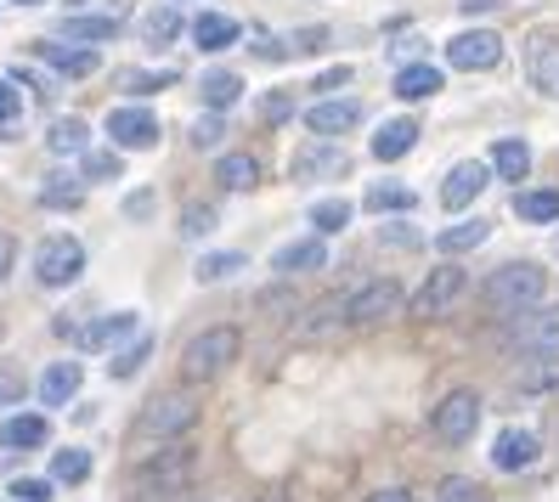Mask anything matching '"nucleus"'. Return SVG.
Wrapping results in <instances>:
<instances>
[{
	"mask_svg": "<svg viewBox=\"0 0 559 502\" xmlns=\"http://www.w3.org/2000/svg\"><path fill=\"white\" fill-rule=\"evenodd\" d=\"M238 350H243V333H238L233 322H215V327L199 333V339H187V350H181V379H187V384H215L226 367L238 361Z\"/></svg>",
	"mask_w": 559,
	"mask_h": 502,
	"instance_id": "f257e3e1",
	"label": "nucleus"
},
{
	"mask_svg": "<svg viewBox=\"0 0 559 502\" xmlns=\"http://www.w3.org/2000/svg\"><path fill=\"white\" fill-rule=\"evenodd\" d=\"M199 423V395L192 390H158L147 407L136 413V434L142 441H176Z\"/></svg>",
	"mask_w": 559,
	"mask_h": 502,
	"instance_id": "f03ea898",
	"label": "nucleus"
},
{
	"mask_svg": "<svg viewBox=\"0 0 559 502\" xmlns=\"http://www.w3.org/2000/svg\"><path fill=\"white\" fill-rule=\"evenodd\" d=\"M548 294V272L532 260H514V265H498V272L486 277V299L498 311H525V306H537V299Z\"/></svg>",
	"mask_w": 559,
	"mask_h": 502,
	"instance_id": "7ed1b4c3",
	"label": "nucleus"
},
{
	"mask_svg": "<svg viewBox=\"0 0 559 502\" xmlns=\"http://www.w3.org/2000/svg\"><path fill=\"white\" fill-rule=\"evenodd\" d=\"M80 272H85V243L80 238H69V231L40 238V249H35V283L40 288H69V283H80Z\"/></svg>",
	"mask_w": 559,
	"mask_h": 502,
	"instance_id": "20e7f679",
	"label": "nucleus"
},
{
	"mask_svg": "<svg viewBox=\"0 0 559 502\" xmlns=\"http://www.w3.org/2000/svg\"><path fill=\"white\" fill-rule=\"evenodd\" d=\"M192 463H199V452L181 446V434H176L170 446H158L153 457L136 463V486H147V491H181L192 480Z\"/></svg>",
	"mask_w": 559,
	"mask_h": 502,
	"instance_id": "39448f33",
	"label": "nucleus"
},
{
	"mask_svg": "<svg viewBox=\"0 0 559 502\" xmlns=\"http://www.w3.org/2000/svg\"><path fill=\"white\" fill-rule=\"evenodd\" d=\"M396 311H402V283H390V277L361 283V288L345 294V327H379Z\"/></svg>",
	"mask_w": 559,
	"mask_h": 502,
	"instance_id": "423d86ee",
	"label": "nucleus"
},
{
	"mask_svg": "<svg viewBox=\"0 0 559 502\" xmlns=\"http://www.w3.org/2000/svg\"><path fill=\"white\" fill-rule=\"evenodd\" d=\"M509 345L514 350H532V356H548V350H559V306H525V311H514V322H509Z\"/></svg>",
	"mask_w": 559,
	"mask_h": 502,
	"instance_id": "0eeeda50",
	"label": "nucleus"
},
{
	"mask_svg": "<svg viewBox=\"0 0 559 502\" xmlns=\"http://www.w3.org/2000/svg\"><path fill=\"white\" fill-rule=\"evenodd\" d=\"M430 429L441 434L447 446H464V441H475V429H480V395H475V390H452V395L441 401V407H436Z\"/></svg>",
	"mask_w": 559,
	"mask_h": 502,
	"instance_id": "6e6552de",
	"label": "nucleus"
},
{
	"mask_svg": "<svg viewBox=\"0 0 559 502\" xmlns=\"http://www.w3.org/2000/svg\"><path fill=\"white\" fill-rule=\"evenodd\" d=\"M103 130H108V142L124 147V153H153V147H158V119H153L147 108H130V103H124V108L108 113Z\"/></svg>",
	"mask_w": 559,
	"mask_h": 502,
	"instance_id": "1a4fd4ad",
	"label": "nucleus"
},
{
	"mask_svg": "<svg viewBox=\"0 0 559 502\" xmlns=\"http://www.w3.org/2000/svg\"><path fill=\"white\" fill-rule=\"evenodd\" d=\"M447 62H452V69H469V74L498 69V62H503V40L491 35V28H469V35H452V40H447Z\"/></svg>",
	"mask_w": 559,
	"mask_h": 502,
	"instance_id": "9d476101",
	"label": "nucleus"
},
{
	"mask_svg": "<svg viewBox=\"0 0 559 502\" xmlns=\"http://www.w3.org/2000/svg\"><path fill=\"white\" fill-rule=\"evenodd\" d=\"M469 288V277H464V265H436L430 277H424V288L413 294V316H441V311H452V299Z\"/></svg>",
	"mask_w": 559,
	"mask_h": 502,
	"instance_id": "9b49d317",
	"label": "nucleus"
},
{
	"mask_svg": "<svg viewBox=\"0 0 559 502\" xmlns=\"http://www.w3.org/2000/svg\"><path fill=\"white\" fill-rule=\"evenodd\" d=\"M486 181H491V170H486L480 158L452 164V170H447V181H441V204H447V210H469L475 198L486 192Z\"/></svg>",
	"mask_w": 559,
	"mask_h": 502,
	"instance_id": "f8f14e48",
	"label": "nucleus"
},
{
	"mask_svg": "<svg viewBox=\"0 0 559 502\" xmlns=\"http://www.w3.org/2000/svg\"><path fill=\"white\" fill-rule=\"evenodd\" d=\"M356 124H361L356 96H328V103L306 108V130H317V136H345V130H356Z\"/></svg>",
	"mask_w": 559,
	"mask_h": 502,
	"instance_id": "ddd939ff",
	"label": "nucleus"
},
{
	"mask_svg": "<svg viewBox=\"0 0 559 502\" xmlns=\"http://www.w3.org/2000/svg\"><path fill=\"white\" fill-rule=\"evenodd\" d=\"M525 74L543 96H559V40L554 35H532L525 40Z\"/></svg>",
	"mask_w": 559,
	"mask_h": 502,
	"instance_id": "4468645a",
	"label": "nucleus"
},
{
	"mask_svg": "<svg viewBox=\"0 0 559 502\" xmlns=\"http://www.w3.org/2000/svg\"><path fill=\"white\" fill-rule=\"evenodd\" d=\"M187 35H192V46H199V51H226V46H238L243 23L226 17V12H199V17L187 23Z\"/></svg>",
	"mask_w": 559,
	"mask_h": 502,
	"instance_id": "2eb2a0df",
	"label": "nucleus"
},
{
	"mask_svg": "<svg viewBox=\"0 0 559 502\" xmlns=\"http://www.w3.org/2000/svg\"><path fill=\"white\" fill-rule=\"evenodd\" d=\"M51 441V418L46 413H12L7 423H0V446L7 452H35Z\"/></svg>",
	"mask_w": 559,
	"mask_h": 502,
	"instance_id": "dca6fc26",
	"label": "nucleus"
},
{
	"mask_svg": "<svg viewBox=\"0 0 559 502\" xmlns=\"http://www.w3.org/2000/svg\"><path fill=\"white\" fill-rule=\"evenodd\" d=\"M543 457V441L532 429H503L498 434V446H491V463L503 468V475H514V468H532Z\"/></svg>",
	"mask_w": 559,
	"mask_h": 502,
	"instance_id": "f3484780",
	"label": "nucleus"
},
{
	"mask_svg": "<svg viewBox=\"0 0 559 502\" xmlns=\"http://www.w3.org/2000/svg\"><path fill=\"white\" fill-rule=\"evenodd\" d=\"M181 0H176V7H153L142 23H136V35H142V46L147 51H170L176 40H181Z\"/></svg>",
	"mask_w": 559,
	"mask_h": 502,
	"instance_id": "a211bd4d",
	"label": "nucleus"
},
{
	"mask_svg": "<svg viewBox=\"0 0 559 502\" xmlns=\"http://www.w3.org/2000/svg\"><path fill=\"white\" fill-rule=\"evenodd\" d=\"M272 265H277L283 277H300V272H322V265H328V243H322L317 231H311V238H300V243H283V249L272 254Z\"/></svg>",
	"mask_w": 559,
	"mask_h": 502,
	"instance_id": "6ab92c4d",
	"label": "nucleus"
},
{
	"mask_svg": "<svg viewBox=\"0 0 559 502\" xmlns=\"http://www.w3.org/2000/svg\"><path fill=\"white\" fill-rule=\"evenodd\" d=\"M413 147H418V119H390V124L373 130V158H379V164H396V158H407Z\"/></svg>",
	"mask_w": 559,
	"mask_h": 502,
	"instance_id": "aec40b11",
	"label": "nucleus"
},
{
	"mask_svg": "<svg viewBox=\"0 0 559 502\" xmlns=\"http://www.w3.org/2000/svg\"><path fill=\"white\" fill-rule=\"evenodd\" d=\"M130 333H142V316H136V311H114V316H103V322H91V327L80 333V345H85V350H114L119 339H130Z\"/></svg>",
	"mask_w": 559,
	"mask_h": 502,
	"instance_id": "412c9836",
	"label": "nucleus"
},
{
	"mask_svg": "<svg viewBox=\"0 0 559 502\" xmlns=\"http://www.w3.org/2000/svg\"><path fill=\"white\" fill-rule=\"evenodd\" d=\"M311 316H300V327H294V339H334V333L345 327V294L322 299V306H306Z\"/></svg>",
	"mask_w": 559,
	"mask_h": 502,
	"instance_id": "4be33fe9",
	"label": "nucleus"
},
{
	"mask_svg": "<svg viewBox=\"0 0 559 502\" xmlns=\"http://www.w3.org/2000/svg\"><path fill=\"white\" fill-rule=\"evenodd\" d=\"M114 35H119V17H108V12H80L57 28V40H69V46H96V40H114Z\"/></svg>",
	"mask_w": 559,
	"mask_h": 502,
	"instance_id": "5701e85b",
	"label": "nucleus"
},
{
	"mask_svg": "<svg viewBox=\"0 0 559 502\" xmlns=\"http://www.w3.org/2000/svg\"><path fill=\"white\" fill-rule=\"evenodd\" d=\"M350 170V153L345 147H300V153H294V176H300V181H311V176H345Z\"/></svg>",
	"mask_w": 559,
	"mask_h": 502,
	"instance_id": "b1692460",
	"label": "nucleus"
},
{
	"mask_svg": "<svg viewBox=\"0 0 559 502\" xmlns=\"http://www.w3.org/2000/svg\"><path fill=\"white\" fill-rule=\"evenodd\" d=\"M80 384H85L80 361H51L46 373H40V401H46V407H57V401H74Z\"/></svg>",
	"mask_w": 559,
	"mask_h": 502,
	"instance_id": "393cba45",
	"label": "nucleus"
},
{
	"mask_svg": "<svg viewBox=\"0 0 559 502\" xmlns=\"http://www.w3.org/2000/svg\"><path fill=\"white\" fill-rule=\"evenodd\" d=\"M199 96H204V108L226 113V108H238V103H243V80H238L233 69H210V74L199 80Z\"/></svg>",
	"mask_w": 559,
	"mask_h": 502,
	"instance_id": "a878e982",
	"label": "nucleus"
},
{
	"mask_svg": "<svg viewBox=\"0 0 559 502\" xmlns=\"http://www.w3.org/2000/svg\"><path fill=\"white\" fill-rule=\"evenodd\" d=\"M390 91H396L402 103H424V96L441 91V69H430V62H402V74H396Z\"/></svg>",
	"mask_w": 559,
	"mask_h": 502,
	"instance_id": "bb28decb",
	"label": "nucleus"
},
{
	"mask_svg": "<svg viewBox=\"0 0 559 502\" xmlns=\"http://www.w3.org/2000/svg\"><path fill=\"white\" fill-rule=\"evenodd\" d=\"M361 204H368L373 215H407L418 204V192L402 187V181H373L368 192H361Z\"/></svg>",
	"mask_w": 559,
	"mask_h": 502,
	"instance_id": "cd10ccee",
	"label": "nucleus"
},
{
	"mask_svg": "<svg viewBox=\"0 0 559 502\" xmlns=\"http://www.w3.org/2000/svg\"><path fill=\"white\" fill-rule=\"evenodd\" d=\"M491 238V220H452L447 231H436V249L441 254H469Z\"/></svg>",
	"mask_w": 559,
	"mask_h": 502,
	"instance_id": "c85d7f7f",
	"label": "nucleus"
},
{
	"mask_svg": "<svg viewBox=\"0 0 559 502\" xmlns=\"http://www.w3.org/2000/svg\"><path fill=\"white\" fill-rule=\"evenodd\" d=\"M215 181H221L226 192H249V187L260 181V158H254V153H221Z\"/></svg>",
	"mask_w": 559,
	"mask_h": 502,
	"instance_id": "c756f323",
	"label": "nucleus"
},
{
	"mask_svg": "<svg viewBox=\"0 0 559 502\" xmlns=\"http://www.w3.org/2000/svg\"><path fill=\"white\" fill-rule=\"evenodd\" d=\"M520 395H548V390H559V350H548V356H532L520 367Z\"/></svg>",
	"mask_w": 559,
	"mask_h": 502,
	"instance_id": "7c9ffc66",
	"label": "nucleus"
},
{
	"mask_svg": "<svg viewBox=\"0 0 559 502\" xmlns=\"http://www.w3.org/2000/svg\"><path fill=\"white\" fill-rule=\"evenodd\" d=\"M491 170H498L503 181H520L525 170H532V147H525L520 136H503L498 147H491Z\"/></svg>",
	"mask_w": 559,
	"mask_h": 502,
	"instance_id": "2f4dec72",
	"label": "nucleus"
},
{
	"mask_svg": "<svg viewBox=\"0 0 559 502\" xmlns=\"http://www.w3.org/2000/svg\"><path fill=\"white\" fill-rule=\"evenodd\" d=\"M46 62H51V69L57 74H96V62H103V57H96V46H46Z\"/></svg>",
	"mask_w": 559,
	"mask_h": 502,
	"instance_id": "473e14b6",
	"label": "nucleus"
},
{
	"mask_svg": "<svg viewBox=\"0 0 559 502\" xmlns=\"http://www.w3.org/2000/svg\"><path fill=\"white\" fill-rule=\"evenodd\" d=\"M46 142H51V153L74 158V153H85V147H91V124H85V119H57V124L46 130Z\"/></svg>",
	"mask_w": 559,
	"mask_h": 502,
	"instance_id": "72a5a7b5",
	"label": "nucleus"
},
{
	"mask_svg": "<svg viewBox=\"0 0 559 502\" xmlns=\"http://www.w3.org/2000/svg\"><path fill=\"white\" fill-rule=\"evenodd\" d=\"M80 192H85V181H80V176L51 170V176H46V187H40V204H46V210H74V204H80Z\"/></svg>",
	"mask_w": 559,
	"mask_h": 502,
	"instance_id": "f704fd0d",
	"label": "nucleus"
},
{
	"mask_svg": "<svg viewBox=\"0 0 559 502\" xmlns=\"http://www.w3.org/2000/svg\"><path fill=\"white\" fill-rule=\"evenodd\" d=\"M243 265H249V260H243L238 249H226V254H204L199 265H192V277H199L204 288H215V283H226V277H238Z\"/></svg>",
	"mask_w": 559,
	"mask_h": 502,
	"instance_id": "c9c22d12",
	"label": "nucleus"
},
{
	"mask_svg": "<svg viewBox=\"0 0 559 502\" xmlns=\"http://www.w3.org/2000/svg\"><path fill=\"white\" fill-rule=\"evenodd\" d=\"M514 215H520V220H537V226H543V220H559V192H554V187L520 192V198H514Z\"/></svg>",
	"mask_w": 559,
	"mask_h": 502,
	"instance_id": "e433bc0d",
	"label": "nucleus"
},
{
	"mask_svg": "<svg viewBox=\"0 0 559 502\" xmlns=\"http://www.w3.org/2000/svg\"><path fill=\"white\" fill-rule=\"evenodd\" d=\"M51 480H57V486H80V480H91V452L62 446V452L51 457Z\"/></svg>",
	"mask_w": 559,
	"mask_h": 502,
	"instance_id": "4c0bfd02",
	"label": "nucleus"
},
{
	"mask_svg": "<svg viewBox=\"0 0 559 502\" xmlns=\"http://www.w3.org/2000/svg\"><path fill=\"white\" fill-rule=\"evenodd\" d=\"M306 220H311L317 238H334V231H345V226H350V204H345V198H328V204H317Z\"/></svg>",
	"mask_w": 559,
	"mask_h": 502,
	"instance_id": "58836bf2",
	"label": "nucleus"
},
{
	"mask_svg": "<svg viewBox=\"0 0 559 502\" xmlns=\"http://www.w3.org/2000/svg\"><path fill=\"white\" fill-rule=\"evenodd\" d=\"M80 158H85L80 181H96V187H103V181H114V176H119V158H114V153H96V147H85Z\"/></svg>",
	"mask_w": 559,
	"mask_h": 502,
	"instance_id": "ea45409f",
	"label": "nucleus"
},
{
	"mask_svg": "<svg viewBox=\"0 0 559 502\" xmlns=\"http://www.w3.org/2000/svg\"><path fill=\"white\" fill-rule=\"evenodd\" d=\"M210 231H215V210L210 204L181 210V238H210Z\"/></svg>",
	"mask_w": 559,
	"mask_h": 502,
	"instance_id": "a19ab883",
	"label": "nucleus"
},
{
	"mask_svg": "<svg viewBox=\"0 0 559 502\" xmlns=\"http://www.w3.org/2000/svg\"><path fill=\"white\" fill-rule=\"evenodd\" d=\"M221 142H226V119L210 108L199 124H192V147H221Z\"/></svg>",
	"mask_w": 559,
	"mask_h": 502,
	"instance_id": "79ce46f5",
	"label": "nucleus"
},
{
	"mask_svg": "<svg viewBox=\"0 0 559 502\" xmlns=\"http://www.w3.org/2000/svg\"><path fill=\"white\" fill-rule=\"evenodd\" d=\"M147 350H153V339L142 333V339L130 345V350H119V356H114V379H130V373H136V367L147 361Z\"/></svg>",
	"mask_w": 559,
	"mask_h": 502,
	"instance_id": "37998d69",
	"label": "nucleus"
},
{
	"mask_svg": "<svg viewBox=\"0 0 559 502\" xmlns=\"http://www.w3.org/2000/svg\"><path fill=\"white\" fill-rule=\"evenodd\" d=\"M164 85H181L176 74H124V91L130 96H158Z\"/></svg>",
	"mask_w": 559,
	"mask_h": 502,
	"instance_id": "c03bdc74",
	"label": "nucleus"
},
{
	"mask_svg": "<svg viewBox=\"0 0 559 502\" xmlns=\"http://www.w3.org/2000/svg\"><path fill=\"white\" fill-rule=\"evenodd\" d=\"M260 119H266V124H283V119H294V103H288L283 91H266V96H260Z\"/></svg>",
	"mask_w": 559,
	"mask_h": 502,
	"instance_id": "a18cd8bd",
	"label": "nucleus"
},
{
	"mask_svg": "<svg viewBox=\"0 0 559 502\" xmlns=\"http://www.w3.org/2000/svg\"><path fill=\"white\" fill-rule=\"evenodd\" d=\"M17 113H23V103H17V91H12V80H0V130L12 136V124H17Z\"/></svg>",
	"mask_w": 559,
	"mask_h": 502,
	"instance_id": "49530a36",
	"label": "nucleus"
},
{
	"mask_svg": "<svg viewBox=\"0 0 559 502\" xmlns=\"http://www.w3.org/2000/svg\"><path fill=\"white\" fill-rule=\"evenodd\" d=\"M441 502H486V491L475 480H447L441 486Z\"/></svg>",
	"mask_w": 559,
	"mask_h": 502,
	"instance_id": "de8ad7c7",
	"label": "nucleus"
},
{
	"mask_svg": "<svg viewBox=\"0 0 559 502\" xmlns=\"http://www.w3.org/2000/svg\"><path fill=\"white\" fill-rule=\"evenodd\" d=\"M23 401V373L17 367H0V407H17Z\"/></svg>",
	"mask_w": 559,
	"mask_h": 502,
	"instance_id": "09e8293b",
	"label": "nucleus"
},
{
	"mask_svg": "<svg viewBox=\"0 0 559 502\" xmlns=\"http://www.w3.org/2000/svg\"><path fill=\"white\" fill-rule=\"evenodd\" d=\"M17 502H51V480H12Z\"/></svg>",
	"mask_w": 559,
	"mask_h": 502,
	"instance_id": "8fccbe9b",
	"label": "nucleus"
},
{
	"mask_svg": "<svg viewBox=\"0 0 559 502\" xmlns=\"http://www.w3.org/2000/svg\"><path fill=\"white\" fill-rule=\"evenodd\" d=\"M288 306H294V294H288V288H277V294L266 288V294H260V311H266V316H288Z\"/></svg>",
	"mask_w": 559,
	"mask_h": 502,
	"instance_id": "3c124183",
	"label": "nucleus"
},
{
	"mask_svg": "<svg viewBox=\"0 0 559 502\" xmlns=\"http://www.w3.org/2000/svg\"><path fill=\"white\" fill-rule=\"evenodd\" d=\"M249 51H254L260 62H283V57H294V46H283V40H254Z\"/></svg>",
	"mask_w": 559,
	"mask_h": 502,
	"instance_id": "603ef678",
	"label": "nucleus"
},
{
	"mask_svg": "<svg viewBox=\"0 0 559 502\" xmlns=\"http://www.w3.org/2000/svg\"><path fill=\"white\" fill-rule=\"evenodd\" d=\"M379 243H396V249H413V243H418V231H413V226H384V231H379Z\"/></svg>",
	"mask_w": 559,
	"mask_h": 502,
	"instance_id": "864d4df0",
	"label": "nucleus"
},
{
	"mask_svg": "<svg viewBox=\"0 0 559 502\" xmlns=\"http://www.w3.org/2000/svg\"><path fill=\"white\" fill-rule=\"evenodd\" d=\"M12 265H17V243H12V231H0V283L12 277Z\"/></svg>",
	"mask_w": 559,
	"mask_h": 502,
	"instance_id": "5fc2aeb1",
	"label": "nucleus"
},
{
	"mask_svg": "<svg viewBox=\"0 0 559 502\" xmlns=\"http://www.w3.org/2000/svg\"><path fill=\"white\" fill-rule=\"evenodd\" d=\"M153 204H158L153 192H130V198H124V215H130V220H136V215H153Z\"/></svg>",
	"mask_w": 559,
	"mask_h": 502,
	"instance_id": "6e6d98bb",
	"label": "nucleus"
},
{
	"mask_svg": "<svg viewBox=\"0 0 559 502\" xmlns=\"http://www.w3.org/2000/svg\"><path fill=\"white\" fill-rule=\"evenodd\" d=\"M317 46H328V28H300L294 35V51H317Z\"/></svg>",
	"mask_w": 559,
	"mask_h": 502,
	"instance_id": "4d7b16f0",
	"label": "nucleus"
},
{
	"mask_svg": "<svg viewBox=\"0 0 559 502\" xmlns=\"http://www.w3.org/2000/svg\"><path fill=\"white\" fill-rule=\"evenodd\" d=\"M340 85H350V69H328L322 80H317V91L328 96V91H340Z\"/></svg>",
	"mask_w": 559,
	"mask_h": 502,
	"instance_id": "13d9d810",
	"label": "nucleus"
},
{
	"mask_svg": "<svg viewBox=\"0 0 559 502\" xmlns=\"http://www.w3.org/2000/svg\"><path fill=\"white\" fill-rule=\"evenodd\" d=\"M418 46H424V40H413V35H407V40L390 46V57H396V62H413V57H418Z\"/></svg>",
	"mask_w": 559,
	"mask_h": 502,
	"instance_id": "bf43d9fd",
	"label": "nucleus"
},
{
	"mask_svg": "<svg viewBox=\"0 0 559 502\" xmlns=\"http://www.w3.org/2000/svg\"><path fill=\"white\" fill-rule=\"evenodd\" d=\"M368 502H413V491H396V486H390V491H373Z\"/></svg>",
	"mask_w": 559,
	"mask_h": 502,
	"instance_id": "052dcab7",
	"label": "nucleus"
},
{
	"mask_svg": "<svg viewBox=\"0 0 559 502\" xmlns=\"http://www.w3.org/2000/svg\"><path fill=\"white\" fill-rule=\"evenodd\" d=\"M254 502H288V491H266V497H254Z\"/></svg>",
	"mask_w": 559,
	"mask_h": 502,
	"instance_id": "680f3d73",
	"label": "nucleus"
},
{
	"mask_svg": "<svg viewBox=\"0 0 559 502\" xmlns=\"http://www.w3.org/2000/svg\"><path fill=\"white\" fill-rule=\"evenodd\" d=\"M12 7H40V0H12Z\"/></svg>",
	"mask_w": 559,
	"mask_h": 502,
	"instance_id": "e2e57ef3",
	"label": "nucleus"
}]
</instances>
